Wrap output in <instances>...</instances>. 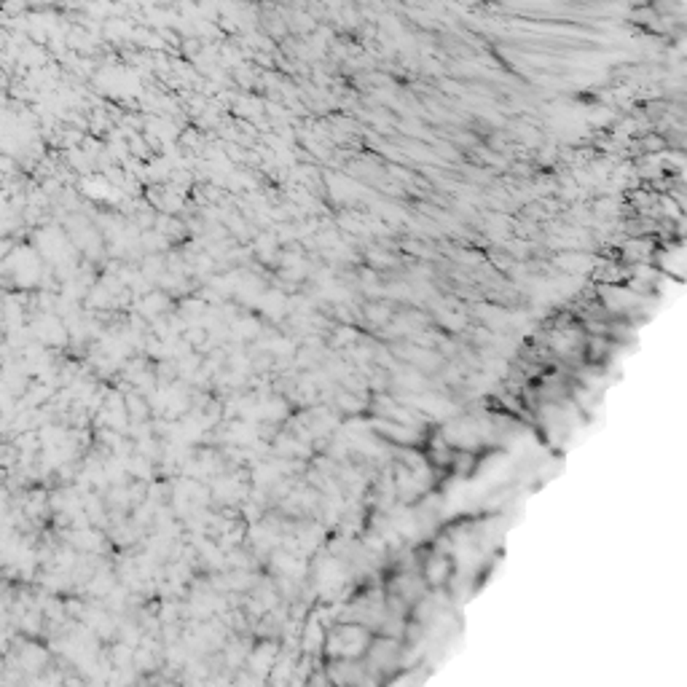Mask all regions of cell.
Here are the masks:
<instances>
[{
  "instance_id": "cell-1",
  "label": "cell",
  "mask_w": 687,
  "mask_h": 687,
  "mask_svg": "<svg viewBox=\"0 0 687 687\" xmlns=\"http://www.w3.org/2000/svg\"><path fill=\"white\" fill-rule=\"evenodd\" d=\"M448 575H451V561L443 556L429 559L427 567H424V577H427L429 585H441L443 580H448Z\"/></svg>"
}]
</instances>
